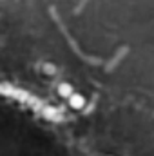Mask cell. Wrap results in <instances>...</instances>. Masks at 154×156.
<instances>
[{"label": "cell", "instance_id": "obj_1", "mask_svg": "<svg viewBox=\"0 0 154 156\" xmlns=\"http://www.w3.org/2000/svg\"><path fill=\"white\" fill-rule=\"evenodd\" d=\"M69 104H71V107H75V109H82L83 107V96H80V94H73L71 98H69Z\"/></svg>", "mask_w": 154, "mask_h": 156}, {"label": "cell", "instance_id": "obj_2", "mask_svg": "<svg viewBox=\"0 0 154 156\" xmlns=\"http://www.w3.org/2000/svg\"><path fill=\"white\" fill-rule=\"evenodd\" d=\"M60 93H62V94H64V96H67V94H69V93H71V87H69V85H67V87H65V83H64V85H62V87H60Z\"/></svg>", "mask_w": 154, "mask_h": 156}]
</instances>
